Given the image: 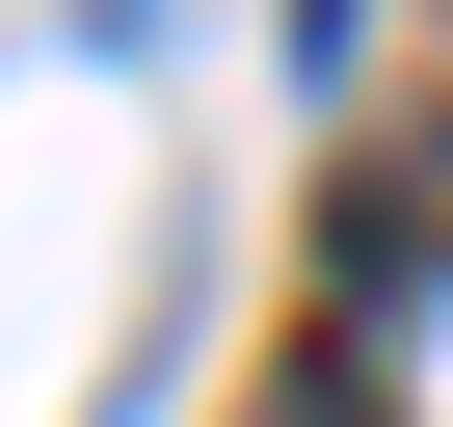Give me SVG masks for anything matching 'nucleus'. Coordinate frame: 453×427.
Masks as SVG:
<instances>
[{
    "label": "nucleus",
    "instance_id": "f03ea898",
    "mask_svg": "<svg viewBox=\"0 0 453 427\" xmlns=\"http://www.w3.org/2000/svg\"><path fill=\"white\" fill-rule=\"evenodd\" d=\"M426 241H453V160H373V214H347V294H373V268H426Z\"/></svg>",
    "mask_w": 453,
    "mask_h": 427
},
{
    "label": "nucleus",
    "instance_id": "f257e3e1",
    "mask_svg": "<svg viewBox=\"0 0 453 427\" xmlns=\"http://www.w3.org/2000/svg\"><path fill=\"white\" fill-rule=\"evenodd\" d=\"M241 427H400V400H373V321H320V347H294V374H267Z\"/></svg>",
    "mask_w": 453,
    "mask_h": 427
},
{
    "label": "nucleus",
    "instance_id": "7ed1b4c3",
    "mask_svg": "<svg viewBox=\"0 0 453 427\" xmlns=\"http://www.w3.org/2000/svg\"><path fill=\"white\" fill-rule=\"evenodd\" d=\"M294 54H347V0H294Z\"/></svg>",
    "mask_w": 453,
    "mask_h": 427
}]
</instances>
